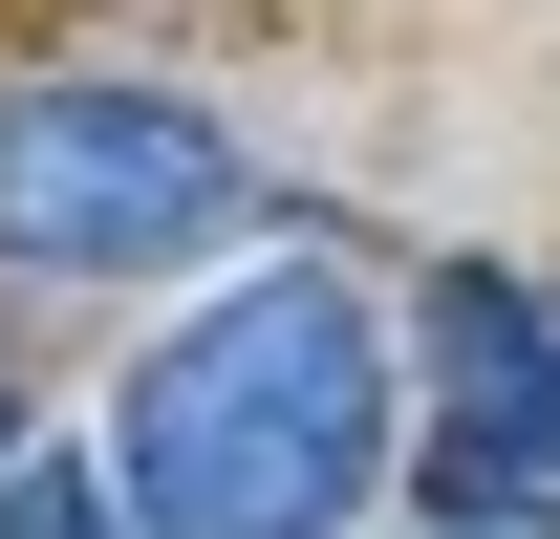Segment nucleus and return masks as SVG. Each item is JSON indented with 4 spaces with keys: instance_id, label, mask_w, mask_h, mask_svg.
I'll use <instances>...</instances> for the list:
<instances>
[{
    "instance_id": "obj_2",
    "label": "nucleus",
    "mask_w": 560,
    "mask_h": 539,
    "mask_svg": "<svg viewBox=\"0 0 560 539\" xmlns=\"http://www.w3.org/2000/svg\"><path fill=\"white\" fill-rule=\"evenodd\" d=\"M195 238H237V151L173 87H86V66L0 87V260L22 280H151Z\"/></svg>"
},
{
    "instance_id": "obj_3",
    "label": "nucleus",
    "mask_w": 560,
    "mask_h": 539,
    "mask_svg": "<svg viewBox=\"0 0 560 539\" xmlns=\"http://www.w3.org/2000/svg\"><path fill=\"white\" fill-rule=\"evenodd\" d=\"M431 454L475 496H560V302L517 260H431Z\"/></svg>"
},
{
    "instance_id": "obj_1",
    "label": "nucleus",
    "mask_w": 560,
    "mask_h": 539,
    "mask_svg": "<svg viewBox=\"0 0 560 539\" xmlns=\"http://www.w3.org/2000/svg\"><path fill=\"white\" fill-rule=\"evenodd\" d=\"M388 474V345L324 260L215 280L108 410V518L130 539H346Z\"/></svg>"
}]
</instances>
